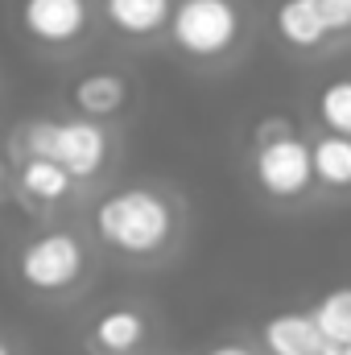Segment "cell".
I'll return each mask as SVG.
<instances>
[{"label": "cell", "instance_id": "cell-21", "mask_svg": "<svg viewBox=\"0 0 351 355\" xmlns=\"http://www.w3.org/2000/svg\"><path fill=\"white\" fill-rule=\"evenodd\" d=\"M310 355H335V347H327V352H310Z\"/></svg>", "mask_w": 351, "mask_h": 355}, {"label": "cell", "instance_id": "cell-12", "mask_svg": "<svg viewBox=\"0 0 351 355\" xmlns=\"http://www.w3.org/2000/svg\"><path fill=\"white\" fill-rule=\"evenodd\" d=\"M17 182H21V190H25L33 202H62V198L75 190V178L67 174L62 166L46 162V157H25Z\"/></svg>", "mask_w": 351, "mask_h": 355}, {"label": "cell", "instance_id": "cell-18", "mask_svg": "<svg viewBox=\"0 0 351 355\" xmlns=\"http://www.w3.org/2000/svg\"><path fill=\"white\" fill-rule=\"evenodd\" d=\"M203 355H257L248 343H215V347H207Z\"/></svg>", "mask_w": 351, "mask_h": 355}, {"label": "cell", "instance_id": "cell-20", "mask_svg": "<svg viewBox=\"0 0 351 355\" xmlns=\"http://www.w3.org/2000/svg\"><path fill=\"white\" fill-rule=\"evenodd\" d=\"M335 355H351V343H348V347H335Z\"/></svg>", "mask_w": 351, "mask_h": 355}, {"label": "cell", "instance_id": "cell-16", "mask_svg": "<svg viewBox=\"0 0 351 355\" xmlns=\"http://www.w3.org/2000/svg\"><path fill=\"white\" fill-rule=\"evenodd\" d=\"M310 8L318 12L327 33H348L351 29V0H310Z\"/></svg>", "mask_w": 351, "mask_h": 355}, {"label": "cell", "instance_id": "cell-15", "mask_svg": "<svg viewBox=\"0 0 351 355\" xmlns=\"http://www.w3.org/2000/svg\"><path fill=\"white\" fill-rule=\"evenodd\" d=\"M318 120L327 124V132L335 137H351V79H331L314 99Z\"/></svg>", "mask_w": 351, "mask_h": 355}, {"label": "cell", "instance_id": "cell-9", "mask_svg": "<svg viewBox=\"0 0 351 355\" xmlns=\"http://www.w3.org/2000/svg\"><path fill=\"white\" fill-rule=\"evenodd\" d=\"M103 17L124 37H153L170 25L174 0H103Z\"/></svg>", "mask_w": 351, "mask_h": 355}, {"label": "cell", "instance_id": "cell-1", "mask_svg": "<svg viewBox=\"0 0 351 355\" xmlns=\"http://www.w3.org/2000/svg\"><path fill=\"white\" fill-rule=\"evenodd\" d=\"M95 236L124 257H153L174 240L178 215L153 186H120L95 207Z\"/></svg>", "mask_w": 351, "mask_h": 355}, {"label": "cell", "instance_id": "cell-11", "mask_svg": "<svg viewBox=\"0 0 351 355\" xmlns=\"http://www.w3.org/2000/svg\"><path fill=\"white\" fill-rule=\"evenodd\" d=\"M314 157V182L331 186V190H351V137H318L310 145Z\"/></svg>", "mask_w": 351, "mask_h": 355}, {"label": "cell", "instance_id": "cell-14", "mask_svg": "<svg viewBox=\"0 0 351 355\" xmlns=\"http://www.w3.org/2000/svg\"><path fill=\"white\" fill-rule=\"evenodd\" d=\"M277 33L289 42V46H318L327 42V25L318 21V12L310 8V0H281L277 4Z\"/></svg>", "mask_w": 351, "mask_h": 355}, {"label": "cell", "instance_id": "cell-7", "mask_svg": "<svg viewBox=\"0 0 351 355\" xmlns=\"http://www.w3.org/2000/svg\"><path fill=\"white\" fill-rule=\"evenodd\" d=\"M261 343L268 355H310V352H327V339L318 335L310 314L298 310H281L261 327Z\"/></svg>", "mask_w": 351, "mask_h": 355}, {"label": "cell", "instance_id": "cell-4", "mask_svg": "<svg viewBox=\"0 0 351 355\" xmlns=\"http://www.w3.org/2000/svg\"><path fill=\"white\" fill-rule=\"evenodd\" d=\"M83 268H87L83 240H79L75 232H62V227L33 236V240L21 248V257H17L21 281H25L29 289H37V293H62V289L79 285Z\"/></svg>", "mask_w": 351, "mask_h": 355}, {"label": "cell", "instance_id": "cell-8", "mask_svg": "<svg viewBox=\"0 0 351 355\" xmlns=\"http://www.w3.org/2000/svg\"><path fill=\"white\" fill-rule=\"evenodd\" d=\"M149 335V318L132 306H116V310H103L95 322H91V343L103 355H132Z\"/></svg>", "mask_w": 351, "mask_h": 355}, {"label": "cell", "instance_id": "cell-17", "mask_svg": "<svg viewBox=\"0 0 351 355\" xmlns=\"http://www.w3.org/2000/svg\"><path fill=\"white\" fill-rule=\"evenodd\" d=\"M281 137H293V124L285 116H264L261 124L252 128V141L257 145H268V141H281Z\"/></svg>", "mask_w": 351, "mask_h": 355}, {"label": "cell", "instance_id": "cell-13", "mask_svg": "<svg viewBox=\"0 0 351 355\" xmlns=\"http://www.w3.org/2000/svg\"><path fill=\"white\" fill-rule=\"evenodd\" d=\"M318 335L327 339V347H348L351 343V285H339L331 293H323L310 310Z\"/></svg>", "mask_w": 351, "mask_h": 355}, {"label": "cell", "instance_id": "cell-3", "mask_svg": "<svg viewBox=\"0 0 351 355\" xmlns=\"http://www.w3.org/2000/svg\"><path fill=\"white\" fill-rule=\"evenodd\" d=\"M170 37L190 58H219L240 42L236 0H174Z\"/></svg>", "mask_w": 351, "mask_h": 355}, {"label": "cell", "instance_id": "cell-19", "mask_svg": "<svg viewBox=\"0 0 351 355\" xmlns=\"http://www.w3.org/2000/svg\"><path fill=\"white\" fill-rule=\"evenodd\" d=\"M0 355H12V347H8V343H4V339H0Z\"/></svg>", "mask_w": 351, "mask_h": 355}, {"label": "cell", "instance_id": "cell-6", "mask_svg": "<svg viewBox=\"0 0 351 355\" xmlns=\"http://www.w3.org/2000/svg\"><path fill=\"white\" fill-rule=\"evenodd\" d=\"M21 29L42 46H71L87 33V0H21Z\"/></svg>", "mask_w": 351, "mask_h": 355}, {"label": "cell", "instance_id": "cell-5", "mask_svg": "<svg viewBox=\"0 0 351 355\" xmlns=\"http://www.w3.org/2000/svg\"><path fill=\"white\" fill-rule=\"evenodd\" d=\"M252 174L268 198H302L310 186H314V157H310V145L293 132V137H281V141H268L257 145L252 153Z\"/></svg>", "mask_w": 351, "mask_h": 355}, {"label": "cell", "instance_id": "cell-10", "mask_svg": "<svg viewBox=\"0 0 351 355\" xmlns=\"http://www.w3.org/2000/svg\"><path fill=\"white\" fill-rule=\"evenodd\" d=\"M128 99V83L112 71H95V75H83L75 87H71V103L79 112V120H103V116H116Z\"/></svg>", "mask_w": 351, "mask_h": 355}, {"label": "cell", "instance_id": "cell-2", "mask_svg": "<svg viewBox=\"0 0 351 355\" xmlns=\"http://www.w3.org/2000/svg\"><path fill=\"white\" fill-rule=\"evenodd\" d=\"M25 153L29 157H46L54 166H62L67 174L75 178H95L108 166V153H112V141L108 132L95 124V120H33L25 132Z\"/></svg>", "mask_w": 351, "mask_h": 355}]
</instances>
